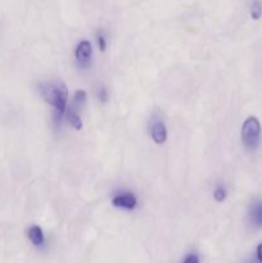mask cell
<instances>
[{"label": "cell", "instance_id": "obj_1", "mask_svg": "<svg viewBox=\"0 0 262 263\" xmlns=\"http://www.w3.org/2000/svg\"><path fill=\"white\" fill-rule=\"evenodd\" d=\"M39 91L49 105L54 108V122L61 123L68 104V89L62 81H44L39 84Z\"/></svg>", "mask_w": 262, "mask_h": 263}, {"label": "cell", "instance_id": "obj_2", "mask_svg": "<svg viewBox=\"0 0 262 263\" xmlns=\"http://www.w3.org/2000/svg\"><path fill=\"white\" fill-rule=\"evenodd\" d=\"M261 131L262 128L258 118L251 116L244 121L241 125V141L247 149L254 151L258 148L261 141Z\"/></svg>", "mask_w": 262, "mask_h": 263}, {"label": "cell", "instance_id": "obj_3", "mask_svg": "<svg viewBox=\"0 0 262 263\" xmlns=\"http://www.w3.org/2000/svg\"><path fill=\"white\" fill-rule=\"evenodd\" d=\"M91 54L92 48L90 41L82 40L77 44L76 50H74V57H76V62L80 68H89L90 63H91Z\"/></svg>", "mask_w": 262, "mask_h": 263}, {"label": "cell", "instance_id": "obj_4", "mask_svg": "<svg viewBox=\"0 0 262 263\" xmlns=\"http://www.w3.org/2000/svg\"><path fill=\"white\" fill-rule=\"evenodd\" d=\"M112 204L117 208L134 211L138 207V199L133 193H122V194H116L112 198Z\"/></svg>", "mask_w": 262, "mask_h": 263}, {"label": "cell", "instance_id": "obj_5", "mask_svg": "<svg viewBox=\"0 0 262 263\" xmlns=\"http://www.w3.org/2000/svg\"><path fill=\"white\" fill-rule=\"evenodd\" d=\"M151 135L154 143L158 144V145L163 144L167 140V128L164 126V123L161 122V121L153 122V125L151 127Z\"/></svg>", "mask_w": 262, "mask_h": 263}, {"label": "cell", "instance_id": "obj_6", "mask_svg": "<svg viewBox=\"0 0 262 263\" xmlns=\"http://www.w3.org/2000/svg\"><path fill=\"white\" fill-rule=\"evenodd\" d=\"M249 218L254 228H262V200H256L252 203L251 210H249Z\"/></svg>", "mask_w": 262, "mask_h": 263}, {"label": "cell", "instance_id": "obj_7", "mask_svg": "<svg viewBox=\"0 0 262 263\" xmlns=\"http://www.w3.org/2000/svg\"><path fill=\"white\" fill-rule=\"evenodd\" d=\"M28 239H30L31 243L35 247H41L44 243H45V236H44L43 230H41L40 226L33 225L28 229L27 231Z\"/></svg>", "mask_w": 262, "mask_h": 263}, {"label": "cell", "instance_id": "obj_8", "mask_svg": "<svg viewBox=\"0 0 262 263\" xmlns=\"http://www.w3.org/2000/svg\"><path fill=\"white\" fill-rule=\"evenodd\" d=\"M64 116L67 117V121H68L69 125H71L72 127L76 128V130H81L82 121H81V118H80L79 110H76L73 107H72V105H69V107H67L66 115Z\"/></svg>", "mask_w": 262, "mask_h": 263}, {"label": "cell", "instance_id": "obj_9", "mask_svg": "<svg viewBox=\"0 0 262 263\" xmlns=\"http://www.w3.org/2000/svg\"><path fill=\"white\" fill-rule=\"evenodd\" d=\"M86 98H87V94L85 90H77V91L74 92L73 103H72L71 105L76 110H80V108H81L82 105L85 104V102H86Z\"/></svg>", "mask_w": 262, "mask_h": 263}, {"label": "cell", "instance_id": "obj_10", "mask_svg": "<svg viewBox=\"0 0 262 263\" xmlns=\"http://www.w3.org/2000/svg\"><path fill=\"white\" fill-rule=\"evenodd\" d=\"M251 17L253 20H259L262 17V2L261 0H252V4H251Z\"/></svg>", "mask_w": 262, "mask_h": 263}, {"label": "cell", "instance_id": "obj_11", "mask_svg": "<svg viewBox=\"0 0 262 263\" xmlns=\"http://www.w3.org/2000/svg\"><path fill=\"white\" fill-rule=\"evenodd\" d=\"M213 198H215L216 202L221 203L226 199V189L223 186H217L216 190L213 192Z\"/></svg>", "mask_w": 262, "mask_h": 263}, {"label": "cell", "instance_id": "obj_12", "mask_svg": "<svg viewBox=\"0 0 262 263\" xmlns=\"http://www.w3.org/2000/svg\"><path fill=\"white\" fill-rule=\"evenodd\" d=\"M97 41L98 46H99V50L105 51V49H107V40H105L104 31H99V32L97 33Z\"/></svg>", "mask_w": 262, "mask_h": 263}, {"label": "cell", "instance_id": "obj_13", "mask_svg": "<svg viewBox=\"0 0 262 263\" xmlns=\"http://www.w3.org/2000/svg\"><path fill=\"white\" fill-rule=\"evenodd\" d=\"M98 99L102 103H105L108 100V91L105 90V87H99L98 89Z\"/></svg>", "mask_w": 262, "mask_h": 263}, {"label": "cell", "instance_id": "obj_14", "mask_svg": "<svg viewBox=\"0 0 262 263\" xmlns=\"http://www.w3.org/2000/svg\"><path fill=\"white\" fill-rule=\"evenodd\" d=\"M184 263H199V258H198L197 254H194V253L188 254V256L185 257Z\"/></svg>", "mask_w": 262, "mask_h": 263}, {"label": "cell", "instance_id": "obj_15", "mask_svg": "<svg viewBox=\"0 0 262 263\" xmlns=\"http://www.w3.org/2000/svg\"><path fill=\"white\" fill-rule=\"evenodd\" d=\"M257 259L262 263V243L257 247Z\"/></svg>", "mask_w": 262, "mask_h": 263}]
</instances>
